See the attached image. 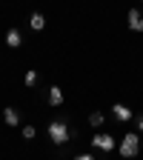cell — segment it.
<instances>
[{"instance_id": "obj_1", "label": "cell", "mask_w": 143, "mask_h": 160, "mask_svg": "<svg viewBox=\"0 0 143 160\" xmlns=\"http://www.w3.org/2000/svg\"><path fill=\"white\" fill-rule=\"evenodd\" d=\"M49 137H52V143H54V146H63L66 140L77 137V129L72 132L69 120H66V117H60V120H52V123H49Z\"/></svg>"}, {"instance_id": "obj_2", "label": "cell", "mask_w": 143, "mask_h": 160, "mask_svg": "<svg viewBox=\"0 0 143 160\" xmlns=\"http://www.w3.org/2000/svg\"><path fill=\"white\" fill-rule=\"evenodd\" d=\"M140 152V137L135 132L123 134V140H120V157H135Z\"/></svg>"}, {"instance_id": "obj_3", "label": "cell", "mask_w": 143, "mask_h": 160, "mask_svg": "<svg viewBox=\"0 0 143 160\" xmlns=\"http://www.w3.org/2000/svg\"><path fill=\"white\" fill-rule=\"evenodd\" d=\"M92 146L100 149V152H112V149H117V140L112 134H94L92 137Z\"/></svg>"}, {"instance_id": "obj_4", "label": "cell", "mask_w": 143, "mask_h": 160, "mask_svg": "<svg viewBox=\"0 0 143 160\" xmlns=\"http://www.w3.org/2000/svg\"><path fill=\"white\" fill-rule=\"evenodd\" d=\"M112 114L117 117V123H129V120H132V109L123 106V103H115L112 106Z\"/></svg>"}, {"instance_id": "obj_5", "label": "cell", "mask_w": 143, "mask_h": 160, "mask_svg": "<svg viewBox=\"0 0 143 160\" xmlns=\"http://www.w3.org/2000/svg\"><path fill=\"white\" fill-rule=\"evenodd\" d=\"M20 43H23L20 29H9V32H6V46H9V49H20Z\"/></svg>"}, {"instance_id": "obj_6", "label": "cell", "mask_w": 143, "mask_h": 160, "mask_svg": "<svg viewBox=\"0 0 143 160\" xmlns=\"http://www.w3.org/2000/svg\"><path fill=\"white\" fill-rule=\"evenodd\" d=\"M129 29H132V32H143V14H140L137 9L129 12Z\"/></svg>"}, {"instance_id": "obj_7", "label": "cell", "mask_w": 143, "mask_h": 160, "mask_svg": "<svg viewBox=\"0 0 143 160\" xmlns=\"http://www.w3.org/2000/svg\"><path fill=\"white\" fill-rule=\"evenodd\" d=\"M46 100H49L52 106H63V89H60V86H52L49 94H46Z\"/></svg>"}, {"instance_id": "obj_8", "label": "cell", "mask_w": 143, "mask_h": 160, "mask_svg": "<svg viewBox=\"0 0 143 160\" xmlns=\"http://www.w3.org/2000/svg\"><path fill=\"white\" fill-rule=\"evenodd\" d=\"M29 26H32L34 32H43V29H46V17L40 14V12H34V14L29 17Z\"/></svg>"}, {"instance_id": "obj_9", "label": "cell", "mask_w": 143, "mask_h": 160, "mask_svg": "<svg viewBox=\"0 0 143 160\" xmlns=\"http://www.w3.org/2000/svg\"><path fill=\"white\" fill-rule=\"evenodd\" d=\"M3 120H6L9 126H17V123H20V114H17V109L6 106V109H3Z\"/></svg>"}, {"instance_id": "obj_10", "label": "cell", "mask_w": 143, "mask_h": 160, "mask_svg": "<svg viewBox=\"0 0 143 160\" xmlns=\"http://www.w3.org/2000/svg\"><path fill=\"white\" fill-rule=\"evenodd\" d=\"M103 120H106V117L100 114V112H92V114H89V126H92V129H100V126H103Z\"/></svg>"}, {"instance_id": "obj_11", "label": "cell", "mask_w": 143, "mask_h": 160, "mask_svg": "<svg viewBox=\"0 0 143 160\" xmlns=\"http://www.w3.org/2000/svg\"><path fill=\"white\" fill-rule=\"evenodd\" d=\"M23 83H26L29 89H32V86H37V72H34V69H29V72L23 74Z\"/></svg>"}, {"instance_id": "obj_12", "label": "cell", "mask_w": 143, "mask_h": 160, "mask_svg": "<svg viewBox=\"0 0 143 160\" xmlns=\"http://www.w3.org/2000/svg\"><path fill=\"white\" fill-rule=\"evenodd\" d=\"M20 134H23L26 140H32V137L37 134V129H34V126H23V132H20Z\"/></svg>"}, {"instance_id": "obj_13", "label": "cell", "mask_w": 143, "mask_h": 160, "mask_svg": "<svg viewBox=\"0 0 143 160\" xmlns=\"http://www.w3.org/2000/svg\"><path fill=\"white\" fill-rule=\"evenodd\" d=\"M74 160H94V154H89V152H83V154H77Z\"/></svg>"}, {"instance_id": "obj_14", "label": "cell", "mask_w": 143, "mask_h": 160, "mask_svg": "<svg viewBox=\"0 0 143 160\" xmlns=\"http://www.w3.org/2000/svg\"><path fill=\"white\" fill-rule=\"evenodd\" d=\"M135 123H137V132H143V114H137V120H135Z\"/></svg>"}]
</instances>
